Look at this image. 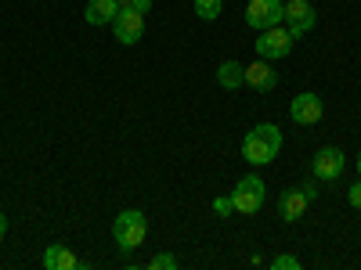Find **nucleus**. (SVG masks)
Returning a JSON list of instances; mask_svg holds the SVG:
<instances>
[{"label": "nucleus", "instance_id": "f257e3e1", "mask_svg": "<svg viewBox=\"0 0 361 270\" xmlns=\"http://www.w3.org/2000/svg\"><path fill=\"white\" fill-rule=\"evenodd\" d=\"M279 148H282V130L275 123H260L243 137V159L250 166H267L279 155Z\"/></svg>", "mask_w": 361, "mask_h": 270}, {"label": "nucleus", "instance_id": "f03ea898", "mask_svg": "<svg viewBox=\"0 0 361 270\" xmlns=\"http://www.w3.org/2000/svg\"><path fill=\"white\" fill-rule=\"evenodd\" d=\"M145 234H148V220H145L141 209H123V213L116 217V224H112V238H116V245L123 252H134L145 242Z\"/></svg>", "mask_w": 361, "mask_h": 270}, {"label": "nucleus", "instance_id": "7ed1b4c3", "mask_svg": "<svg viewBox=\"0 0 361 270\" xmlns=\"http://www.w3.org/2000/svg\"><path fill=\"white\" fill-rule=\"evenodd\" d=\"M264 202H267V188H264V180H260L257 173L243 176V180L235 184V191H231V205H235V213H243V217L260 213Z\"/></svg>", "mask_w": 361, "mask_h": 270}, {"label": "nucleus", "instance_id": "20e7f679", "mask_svg": "<svg viewBox=\"0 0 361 270\" xmlns=\"http://www.w3.org/2000/svg\"><path fill=\"white\" fill-rule=\"evenodd\" d=\"M282 18H286V0H250L246 4V25H253L257 33L282 25Z\"/></svg>", "mask_w": 361, "mask_h": 270}, {"label": "nucleus", "instance_id": "39448f33", "mask_svg": "<svg viewBox=\"0 0 361 270\" xmlns=\"http://www.w3.org/2000/svg\"><path fill=\"white\" fill-rule=\"evenodd\" d=\"M293 33L289 29H282V25H271V29H264L260 33V40H257V54L264 58V62H279V58H286L289 51H293Z\"/></svg>", "mask_w": 361, "mask_h": 270}, {"label": "nucleus", "instance_id": "423d86ee", "mask_svg": "<svg viewBox=\"0 0 361 270\" xmlns=\"http://www.w3.org/2000/svg\"><path fill=\"white\" fill-rule=\"evenodd\" d=\"M286 29L300 40L304 33H311L314 29V22H318V11H314V4L311 0H286Z\"/></svg>", "mask_w": 361, "mask_h": 270}, {"label": "nucleus", "instance_id": "0eeeda50", "mask_svg": "<svg viewBox=\"0 0 361 270\" xmlns=\"http://www.w3.org/2000/svg\"><path fill=\"white\" fill-rule=\"evenodd\" d=\"M343 169H347V155L340 152V148H322V152H314V159H311V176L314 180H340L343 176Z\"/></svg>", "mask_w": 361, "mask_h": 270}, {"label": "nucleus", "instance_id": "6e6552de", "mask_svg": "<svg viewBox=\"0 0 361 270\" xmlns=\"http://www.w3.org/2000/svg\"><path fill=\"white\" fill-rule=\"evenodd\" d=\"M112 33L123 47H134L145 37V15L134 11V8H119V15L112 18Z\"/></svg>", "mask_w": 361, "mask_h": 270}, {"label": "nucleus", "instance_id": "1a4fd4ad", "mask_svg": "<svg viewBox=\"0 0 361 270\" xmlns=\"http://www.w3.org/2000/svg\"><path fill=\"white\" fill-rule=\"evenodd\" d=\"M289 115H293V123H296V127H314V123H322L325 105H322L318 94L304 90V94H296V98L289 101Z\"/></svg>", "mask_w": 361, "mask_h": 270}, {"label": "nucleus", "instance_id": "9d476101", "mask_svg": "<svg viewBox=\"0 0 361 270\" xmlns=\"http://www.w3.org/2000/svg\"><path fill=\"white\" fill-rule=\"evenodd\" d=\"M246 86H253L257 94H267V90H275V86H279V72L271 69V62L257 58L253 65H246Z\"/></svg>", "mask_w": 361, "mask_h": 270}, {"label": "nucleus", "instance_id": "9b49d317", "mask_svg": "<svg viewBox=\"0 0 361 270\" xmlns=\"http://www.w3.org/2000/svg\"><path fill=\"white\" fill-rule=\"evenodd\" d=\"M307 195H304V188H289V191H282L279 195V213H282V220L286 224H296L300 217L307 213Z\"/></svg>", "mask_w": 361, "mask_h": 270}, {"label": "nucleus", "instance_id": "f8f14e48", "mask_svg": "<svg viewBox=\"0 0 361 270\" xmlns=\"http://www.w3.org/2000/svg\"><path fill=\"white\" fill-rule=\"evenodd\" d=\"M116 15H119V4H116V0H90L87 11H83L87 25H112Z\"/></svg>", "mask_w": 361, "mask_h": 270}, {"label": "nucleus", "instance_id": "ddd939ff", "mask_svg": "<svg viewBox=\"0 0 361 270\" xmlns=\"http://www.w3.org/2000/svg\"><path fill=\"white\" fill-rule=\"evenodd\" d=\"M76 256L66 245H47L44 249V270H76Z\"/></svg>", "mask_w": 361, "mask_h": 270}, {"label": "nucleus", "instance_id": "4468645a", "mask_svg": "<svg viewBox=\"0 0 361 270\" xmlns=\"http://www.w3.org/2000/svg\"><path fill=\"white\" fill-rule=\"evenodd\" d=\"M217 83H221L224 90L246 86V65H238V62H221V65H217Z\"/></svg>", "mask_w": 361, "mask_h": 270}, {"label": "nucleus", "instance_id": "2eb2a0df", "mask_svg": "<svg viewBox=\"0 0 361 270\" xmlns=\"http://www.w3.org/2000/svg\"><path fill=\"white\" fill-rule=\"evenodd\" d=\"M221 11H224V0H195V15L202 22H217Z\"/></svg>", "mask_w": 361, "mask_h": 270}, {"label": "nucleus", "instance_id": "dca6fc26", "mask_svg": "<svg viewBox=\"0 0 361 270\" xmlns=\"http://www.w3.org/2000/svg\"><path fill=\"white\" fill-rule=\"evenodd\" d=\"M148 270H177V256L173 252H159L148 259Z\"/></svg>", "mask_w": 361, "mask_h": 270}, {"label": "nucleus", "instance_id": "f3484780", "mask_svg": "<svg viewBox=\"0 0 361 270\" xmlns=\"http://www.w3.org/2000/svg\"><path fill=\"white\" fill-rule=\"evenodd\" d=\"M267 266H271V270H300V259H296V256H289V252H282V256L271 259Z\"/></svg>", "mask_w": 361, "mask_h": 270}, {"label": "nucleus", "instance_id": "a211bd4d", "mask_svg": "<svg viewBox=\"0 0 361 270\" xmlns=\"http://www.w3.org/2000/svg\"><path fill=\"white\" fill-rule=\"evenodd\" d=\"M214 213H217V217H231V213H235L231 195H221V198H214Z\"/></svg>", "mask_w": 361, "mask_h": 270}, {"label": "nucleus", "instance_id": "6ab92c4d", "mask_svg": "<svg viewBox=\"0 0 361 270\" xmlns=\"http://www.w3.org/2000/svg\"><path fill=\"white\" fill-rule=\"evenodd\" d=\"M347 198H350V205H354V209H361V180H357V184H350Z\"/></svg>", "mask_w": 361, "mask_h": 270}, {"label": "nucleus", "instance_id": "aec40b11", "mask_svg": "<svg viewBox=\"0 0 361 270\" xmlns=\"http://www.w3.org/2000/svg\"><path fill=\"white\" fill-rule=\"evenodd\" d=\"M304 195H307V202L318 198V180H307V184H304Z\"/></svg>", "mask_w": 361, "mask_h": 270}, {"label": "nucleus", "instance_id": "412c9836", "mask_svg": "<svg viewBox=\"0 0 361 270\" xmlns=\"http://www.w3.org/2000/svg\"><path fill=\"white\" fill-rule=\"evenodd\" d=\"M127 8H134V11H141V15H145L148 8H152V0H130V4H127Z\"/></svg>", "mask_w": 361, "mask_h": 270}, {"label": "nucleus", "instance_id": "4be33fe9", "mask_svg": "<svg viewBox=\"0 0 361 270\" xmlns=\"http://www.w3.org/2000/svg\"><path fill=\"white\" fill-rule=\"evenodd\" d=\"M4 238H8V217L0 213V242H4Z\"/></svg>", "mask_w": 361, "mask_h": 270}, {"label": "nucleus", "instance_id": "5701e85b", "mask_svg": "<svg viewBox=\"0 0 361 270\" xmlns=\"http://www.w3.org/2000/svg\"><path fill=\"white\" fill-rule=\"evenodd\" d=\"M116 4H119V8H127V4H130V0H116Z\"/></svg>", "mask_w": 361, "mask_h": 270}, {"label": "nucleus", "instance_id": "b1692460", "mask_svg": "<svg viewBox=\"0 0 361 270\" xmlns=\"http://www.w3.org/2000/svg\"><path fill=\"white\" fill-rule=\"evenodd\" d=\"M357 176H361V155H357Z\"/></svg>", "mask_w": 361, "mask_h": 270}]
</instances>
